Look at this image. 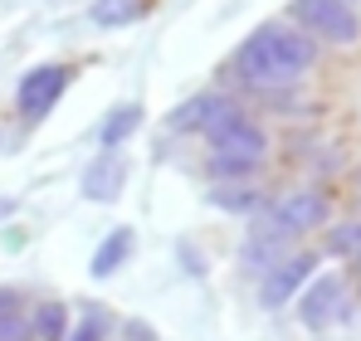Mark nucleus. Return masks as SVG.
Segmentation results:
<instances>
[{
  "label": "nucleus",
  "mask_w": 361,
  "mask_h": 341,
  "mask_svg": "<svg viewBox=\"0 0 361 341\" xmlns=\"http://www.w3.org/2000/svg\"><path fill=\"white\" fill-rule=\"evenodd\" d=\"M312 54H317V44H312L307 35L288 30V25H259V30L240 44L235 68H240V78H249V83L274 88V83L298 78L302 68L312 63Z\"/></svg>",
  "instance_id": "nucleus-1"
},
{
  "label": "nucleus",
  "mask_w": 361,
  "mask_h": 341,
  "mask_svg": "<svg viewBox=\"0 0 361 341\" xmlns=\"http://www.w3.org/2000/svg\"><path fill=\"white\" fill-rule=\"evenodd\" d=\"M293 20L327 44H352L361 35V20L347 0H293Z\"/></svg>",
  "instance_id": "nucleus-2"
},
{
  "label": "nucleus",
  "mask_w": 361,
  "mask_h": 341,
  "mask_svg": "<svg viewBox=\"0 0 361 341\" xmlns=\"http://www.w3.org/2000/svg\"><path fill=\"white\" fill-rule=\"evenodd\" d=\"M176 127H190V132H205V137H220L230 127H244V113L235 98H220V93H205L195 103H185L176 113Z\"/></svg>",
  "instance_id": "nucleus-3"
},
{
  "label": "nucleus",
  "mask_w": 361,
  "mask_h": 341,
  "mask_svg": "<svg viewBox=\"0 0 361 341\" xmlns=\"http://www.w3.org/2000/svg\"><path fill=\"white\" fill-rule=\"evenodd\" d=\"M63 88H68V73H63L59 63H44V68L25 73V83H20V113L30 117V122H39V117L59 103Z\"/></svg>",
  "instance_id": "nucleus-4"
},
{
  "label": "nucleus",
  "mask_w": 361,
  "mask_h": 341,
  "mask_svg": "<svg viewBox=\"0 0 361 341\" xmlns=\"http://www.w3.org/2000/svg\"><path fill=\"white\" fill-rule=\"evenodd\" d=\"M337 317H347V283L337 273H322L317 283L302 292V322L307 327H327Z\"/></svg>",
  "instance_id": "nucleus-5"
},
{
  "label": "nucleus",
  "mask_w": 361,
  "mask_h": 341,
  "mask_svg": "<svg viewBox=\"0 0 361 341\" xmlns=\"http://www.w3.org/2000/svg\"><path fill=\"white\" fill-rule=\"evenodd\" d=\"M264 220H269L274 229H283V234H302V229H312V225L327 220V205H322L317 195H288V200L274 205Z\"/></svg>",
  "instance_id": "nucleus-6"
},
{
  "label": "nucleus",
  "mask_w": 361,
  "mask_h": 341,
  "mask_svg": "<svg viewBox=\"0 0 361 341\" xmlns=\"http://www.w3.org/2000/svg\"><path fill=\"white\" fill-rule=\"evenodd\" d=\"M312 273V254H293V259H283L269 278H264V287H259V297H264V307H283L293 292H298V283Z\"/></svg>",
  "instance_id": "nucleus-7"
},
{
  "label": "nucleus",
  "mask_w": 361,
  "mask_h": 341,
  "mask_svg": "<svg viewBox=\"0 0 361 341\" xmlns=\"http://www.w3.org/2000/svg\"><path fill=\"white\" fill-rule=\"evenodd\" d=\"M122 185H127V161L122 156H98L83 170V195L88 200H118Z\"/></svg>",
  "instance_id": "nucleus-8"
},
{
  "label": "nucleus",
  "mask_w": 361,
  "mask_h": 341,
  "mask_svg": "<svg viewBox=\"0 0 361 341\" xmlns=\"http://www.w3.org/2000/svg\"><path fill=\"white\" fill-rule=\"evenodd\" d=\"M215 142V156H230V161H244V166H259L264 161V132L259 127H230V132H220V137H210Z\"/></svg>",
  "instance_id": "nucleus-9"
},
{
  "label": "nucleus",
  "mask_w": 361,
  "mask_h": 341,
  "mask_svg": "<svg viewBox=\"0 0 361 341\" xmlns=\"http://www.w3.org/2000/svg\"><path fill=\"white\" fill-rule=\"evenodd\" d=\"M127 254H132V229H113V234L103 239V249L93 254V273H98V278H108Z\"/></svg>",
  "instance_id": "nucleus-10"
},
{
  "label": "nucleus",
  "mask_w": 361,
  "mask_h": 341,
  "mask_svg": "<svg viewBox=\"0 0 361 341\" xmlns=\"http://www.w3.org/2000/svg\"><path fill=\"white\" fill-rule=\"evenodd\" d=\"M283 239H288L283 229H274L269 220H264V225L254 229V239H249L244 259H249V264H269V259H279V254H283Z\"/></svg>",
  "instance_id": "nucleus-11"
},
{
  "label": "nucleus",
  "mask_w": 361,
  "mask_h": 341,
  "mask_svg": "<svg viewBox=\"0 0 361 341\" xmlns=\"http://www.w3.org/2000/svg\"><path fill=\"white\" fill-rule=\"evenodd\" d=\"M137 122H142V108H137V103H127V108H118V113H108V122H103V132H98V137H103L108 147H118L122 137H132V132H137Z\"/></svg>",
  "instance_id": "nucleus-12"
},
{
  "label": "nucleus",
  "mask_w": 361,
  "mask_h": 341,
  "mask_svg": "<svg viewBox=\"0 0 361 341\" xmlns=\"http://www.w3.org/2000/svg\"><path fill=\"white\" fill-rule=\"evenodd\" d=\"M210 205L240 215V210H254V205H259V195H254L249 185H215V190H210Z\"/></svg>",
  "instance_id": "nucleus-13"
},
{
  "label": "nucleus",
  "mask_w": 361,
  "mask_h": 341,
  "mask_svg": "<svg viewBox=\"0 0 361 341\" xmlns=\"http://www.w3.org/2000/svg\"><path fill=\"white\" fill-rule=\"evenodd\" d=\"M137 15H142V0H98L93 5V20L98 25H127Z\"/></svg>",
  "instance_id": "nucleus-14"
},
{
  "label": "nucleus",
  "mask_w": 361,
  "mask_h": 341,
  "mask_svg": "<svg viewBox=\"0 0 361 341\" xmlns=\"http://www.w3.org/2000/svg\"><path fill=\"white\" fill-rule=\"evenodd\" d=\"M35 337L39 341H59L63 337V307L59 302H44L39 317H35Z\"/></svg>",
  "instance_id": "nucleus-15"
},
{
  "label": "nucleus",
  "mask_w": 361,
  "mask_h": 341,
  "mask_svg": "<svg viewBox=\"0 0 361 341\" xmlns=\"http://www.w3.org/2000/svg\"><path fill=\"white\" fill-rule=\"evenodd\" d=\"M0 341H25V322H20L15 312L0 317Z\"/></svg>",
  "instance_id": "nucleus-16"
},
{
  "label": "nucleus",
  "mask_w": 361,
  "mask_h": 341,
  "mask_svg": "<svg viewBox=\"0 0 361 341\" xmlns=\"http://www.w3.org/2000/svg\"><path fill=\"white\" fill-rule=\"evenodd\" d=\"M68 341H103V322H98V312H93V317H83V327H78Z\"/></svg>",
  "instance_id": "nucleus-17"
},
{
  "label": "nucleus",
  "mask_w": 361,
  "mask_h": 341,
  "mask_svg": "<svg viewBox=\"0 0 361 341\" xmlns=\"http://www.w3.org/2000/svg\"><path fill=\"white\" fill-rule=\"evenodd\" d=\"M5 312H15V292H10V287H0V317H5Z\"/></svg>",
  "instance_id": "nucleus-18"
},
{
  "label": "nucleus",
  "mask_w": 361,
  "mask_h": 341,
  "mask_svg": "<svg viewBox=\"0 0 361 341\" xmlns=\"http://www.w3.org/2000/svg\"><path fill=\"white\" fill-rule=\"evenodd\" d=\"M357 268H361V244H357Z\"/></svg>",
  "instance_id": "nucleus-19"
}]
</instances>
